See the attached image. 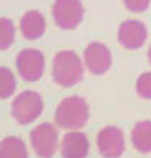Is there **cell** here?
I'll use <instances>...</instances> for the list:
<instances>
[{"mask_svg": "<svg viewBox=\"0 0 151 158\" xmlns=\"http://www.w3.org/2000/svg\"><path fill=\"white\" fill-rule=\"evenodd\" d=\"M84 74L81 59L73 51H60L54 59V80L62 87H71L80 83Z\"/></svg>", "mask_w": 151, "mask_h": 158, "instance_id": "7a4b0ae2", "label": "cell"}, {"mask_svg": "<svg viewBox=\"0 0 151 158\" xmlns=\"http://www.w3.org/2000/svg\"><path fill=\"white\" fill-rule=\"evenodd\" d=\"M147 40V29L144 23L135 19L125 21L120 25L118 41L121 45L129 50L140 48Z\"/></svg>", "mask_w": 151, "mask_h": 158, "instance_id": "9c48e42d", "label": "cell"}, {"mask_svg": "<svg viewBox=\"0 0 151 158\" xmlns=\"http://www.w3.org/2000/svg\"><path fill=\"white\" fill-rule=\"evenodd\" d=\"M15 39L14 23L7 18H0V51L7 50Z\"/></svg>", "mask_w": 151, "mask_h": 158, "instance_id": "9a60e30c", "label": "cell"}, {"mask_svg": "<svg viewBox=\"0 0 151 158\" xmlns=\"http://www.w3.org/2000/svg\"><path fill=\"white\" fill-rule=\"evenodd\" d=\"M84 59L92 74H104L111 66L110 50L102 43H91L85 48Z\"/></svg>", "mask_w": 151, "mask_h": 158, "instance_id": "ba28073f", "label": "cell"}, {"mask_svg": "<svg viewBox=\"0 0 151 158\" xmlns=\"http://www.w3.org/2000/svg\"><path fill=\"white\" fill-rule=\"evenodd\" d=\"M56 25L65 30L76 29L84 17V8L80 0H56L52 7Z\"/></svg>", "mask_w": 151, "mask_h": 158, "instance_id": "277c9868", "label": "cell"}, {"mask_svg": "<svg viewBox=\"0 0 151 158\" xmlns=\"http://www.w3.org/2000/svg\"><path fill=\"white\" fill-rule=\"evenodd\" d=\"M136 91L139 96L144 99H151V72L143 73L136 81Z\"/></svg>", "mask_w": 151, "mask_h": 158, "instance_id": "2e32d148", "label": "cell"}, {"mask_svg": "<svg viewBox=\"0 0 151 158\" xmlns=\"http://www.w3.org/2000/svg\"><path fill=\"white\" fill-rule=\"evenodd\" d=\"M45 30V21L41 13L37 10H32L25 13L21 19V32L23 37L28 40H36L41 37Z\"/></svg>", "mask_w": 151, "mask_h": 158, "instance_id": "8fae6325", "label": "cell"}, {"mask_svg": "<svg viewBox=\"0 0 151 158\" xmlns=\"http://www.w3.org/2000/svg\"><path fill=\"white\" fill-rule=\"evenodd\" d=\"M132 143L140 153H151V121L136 124L132 131Z\"/></svg>", "mask_w": 151, "mask_h": 158, "instance_id": "7c38bea8", "label": "cell"}, {"mask_svg": "<svg viewBox=\"0 0 151 158\" xmlns=\"http://www.w3.org/2000/svg\"><path fill=\"white\" fill-rule=\"evenodd\" d=\"M98 147L104 158H120L125 150L122 131L117 127H106L98 135Z\"/></svg>", "mask_w": 151, "mask_h": 158, "instance_id": "52a82bcc", "label": "cell"}, {"mask_svg": "<svg viewBox=\"0 0 151 158\" xmlns=\"http://www.w3.org/2000/svg\"><path fill=\"white\" fill-rule=\"evenodd\" d=\"M124 4L132 13H143L149 8L150 0H124Z\"/></svg>", "mask_w": 151, "mask_h": 158, "instance_id": "e0dca14e", "label": "cell"}, {"mask_svg": "<svg viewBox=\"0 0 151 158\" xmlns=\"http://www.w3.org/2000/svg\"><path fill=\"white\" fill-rule=\"evenodd\" d=\"M149 60H150V63H151V45H150V48H149Z\"/></svg>", "mask_w": 151, "mask_h": 158, "instance_id": "ac0fdd59", "label": "cell"}, {"mask_svg": "<svg viewBox=\"0 0 151 158\" xmlns=\"http://www.w3.org/2000/svg\"><path fill=\"white\" fill-rule=\"evenodd\" d=\"M0 158H28L25 143L14 136L3 139L0 143Z\"/></svg>", "mask_w": 151, "mask_h": 158, "instance_id": "4fadbf2b", "label": "cell"}, {"mask_svg": "<svg viewBox=\"0 0 151 158\" xmlns=\"http://www.w3.org/2000/svg\"><path fill=\"white\" fill-rule=\"evenodd\" d=\"M17 69L26 81H37L44 73V55L39 50L28 48L18 54Z\"/></svg>", "mask_w": 151, "mask_h": 158, "instance_id": "8992f818", "label": "cell"}, {"mask_svg": "<svg viewBox=\"0 0 151 158\" xmlns=\"http://www.w3.org/2000/svg\"><path fill=\"white\" fill-rule=\"evenodd\" d=\"M13 117L18 121V124H30L41 114L43 111V99L40 94L35 91H25L21 92L14 99L11 106Z\"/></svg>", "mask_w": 151, "mask_h": 158, "instance_id": "3957f363", "label": "cell"}, {"mask_svg": "<svg viewBox=\"0 0 151 158\" xmlns=\"http://www.w3.org/2000/svg\"><path fill=\"white\" fill-rule=\"evenodd\" d=\"M89 109L80 96H69L59 103L55 113L56 125L63 129H80L87 124Z\"/></svg>", "mask_w": 151, "mask_h": 158, "instance_id": "6da1fadb", "label": "cell"}, {"mask_svg": "<svg viewBox=\"0 0 151 158\" xmlns=\"http://www.w3.org/2000/svg\"><path fill=\"white\" fill-rule=\"evenodd\" d=\"M17 81L7 68H0V99H7L14 94Z\"/></svg>", "mask_w": 151, "mask_h": 158, "instance_id": "5bb4252c", "label": "cell"}, {"mask_svg": "<svg viewBox=\"0 0 151 158\" xmlns=\"http://www.w3.org/2000/svg\"><path fill=\"white\" fill-rule=\"evenodd\" d=\"M30 140L39 157L51 158L58 148V132L54 125L45 123L32 131Z\"/></svg>", "mask_w": 151, "mask_h": 158, "instance_id": "5b68a950", "label": "cell"}, {"mask_svg": "<svg viewBox=\"0 0 151 158\" xmlns=\"http://www.w3.org/2000/svg\"><path fill=\"white\" fill-rule=\"evenodd\" d=\"M89 142L85 133H66L60 144V154L63 158H85L88 156Z\"/></svg>", "mask_w": 151, "mask_h": 158, "instance_id": "30bf717a", "label": "cell"}]
</instances>
